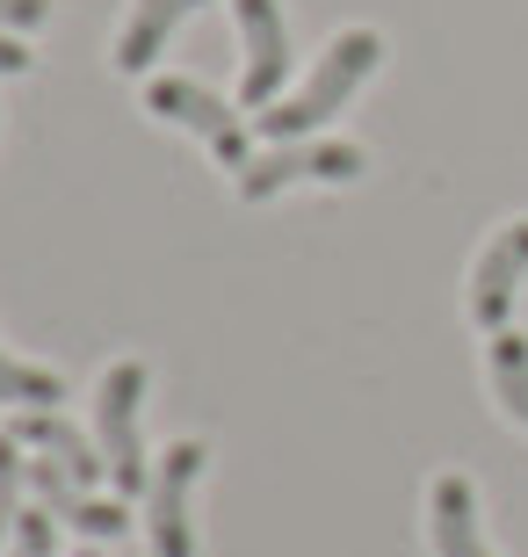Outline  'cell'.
Wrapping results in <instances>:
<instances>
[{
  "mask_svg": "<svg viewBox=\"0 0 528 557\" xmlns=\"http://www.w3.org/2000/svg\"><path fill=\"white\" fill-rule=\"evenodd\" d=\"M22 493H29V456H22V442H8V434H0V543L15 536Z\"/></svg>",
  "mask_w": 528,
  "mask_h": 557,
  "instance_id": "cell-13",
  "label": "cell"
},
{
  "mask_svg": "<svg viewBox=\"0 0 528 557\" xmlns=\"http://www.w3.org/2000/svg\"><path fill=\"white\" fill-rule=\"evenodd\" d=\"M486 376H492V398L514 428H528V333L521 326H500L486 341Z\"/></svg>",
  "mask_w": 528,
  "mask_h": 557,
  "instance_id": "cell-11",
  "label": "cell"
},
{
  "mask_svg": "<svg viewBox=\"0 0 528 557\" xmlns=\"http://www.w3.org/2000/svg\"><path fill=\"white\" fill-rule=\"evenodd\" d=\"M8 442H22L29 456H51L65 478H81L87 493H102V485H109V463H102V449H95V434H81L73 420H59V413H15V420H8Z\"/></svg>",
  "mask_w": 528,
  "mask_h": 557,
  "instance_id": "cell-8",
  "label": "cell"
},
{
  "mask_svg": "<svg viewBox=\"0 0 528 557\" xmlns=\"http://www.w3.org/2000/svg\"><path fill=\"white\" fill-rule=\"evenodd\" d=\"M377 65H384V37H377V29H333V37H326V51H319V65H311L305 81L290 87V95H275L268 109H254V131H261L268 145L319 138V131L369 87V73H377Z\"/></svg>",
  "mask_w": 528,
  "mask_h": 557,
  "instance_id": "cell-1",
  "label": "cell"
},
{
  "mask_svg": "<svg viewBox=\"0 0 528 557\" xmlns=\"http://www.w3.org/2000/svg\"><path fill=\"white\" fill-rule=\"evenodd\" d=\"M145 392H152V376H145L138 355H123L95 376V449L109 463V485L123 499L145 493V478H152V456H145Z\"/></svg>",
  "mask_w": 528,
  "mask_h": 557,
  "instance_id": "cell-2",
  "label": "cell"
},
{
  "mask_svg": "<svg viewBox=\"0 0 528 557\" xmlns=\"http://www.w3.org/2000/svg\"><path fill=\"white\" fill-rule=\"evenodd\" d=\"M232 22H240V109H268L290 87V15L283 0H232Z\"/></svg>",
  "mask_w": 528,
  "mask_h": 557,
  "instance_id": "cell-6",
  "label": "cell"
},
{
  "mask_svg": "<svg viewBox=\"0 0 528 557\" xmlns=\"http://www.w3.org/2000/svg\"><path fill=\"white\" fill-rule=\"evenodd\" d=\"M427 543L434 557H492L486 529H478V485L464 471H442L427 485Z\"/></svg>",
  "mask_w": 528,
  "mask_h": 557,
  "instance_id": "cell-10",
  "label": "cell"
},
{
  "mask_svg": "<svg viewBox=\"0 0 528 557\" xmlns=\"http://www.w3.org/2000/svg\"><path fill=\"white\" fill-rule=\"evenodd\" d=\"M196 8H210V0H131V15H123L116 44H109V65H116V73H138V81H152L160 51L174 44V29H182Z\"/></svg>",
  "mask_w": 528,
  "mask_h": 557,
  "instance_id": "cell-9",
  "label": "cell"
},
{
  "mask_svg": "<svg viewBox=\"0 0 528 557\" xmlns=\"http://www.w3.org/2000/svg\"><path fill=\"white\" fill-rule=\"evenodd\" d=\"M81 557H109V543H87V550H81Z\"/></svg>",
  "mask_w": 528,
  "mask_h": 557,
  "instance_id": "cell-16",
  "label": "cell"
},
{
  "mask_svg": "<svg viewBox=\"0 0 528 557\" xmlns=\"http://www.w3.org/2000/svg\"><path fill=\"white\" fill-rule=\"evenodd\" d=\"M363 166L369 152L355 138H283L268 152H254L232 174V188H240V203H275L283 188H347L363 182Z\"/></svg>",
  "mask_w": 528,
  "mask_h": 557,
  "instance_id": "cell-3",
  "label": "cell"
},
{
  "mask_svg": "<svg viewBox=\"0 0 528 557\" xmlns=\"http://www.w3.org/2000/svg\"><path fill=\"white\" fill-rule=\"evenodd\" d=\"M521 283H528V218H514V225H500L486 239V253L470 261V319L486 333H500L507 326V311H514V297H521Z\"/></svg>",
  "mask_w": 528,
  "mask_h": 557,
  "instance_id": "cell-7",
  "label": "cell"
},
{
  "mask_svg": "<svg viewBox=\"0 0 528 557\" xmlns=\"http://www.w3.org/2000/svg\"><path fill=\"white\" fill-rule=\"evenodd\" d=\"M44 15H51V0H0V29H8V37L44 29Z\"/></svg>",
  "mask_w": 528,
  "mask_h": 557,
  "instance_id": "cell-14",
  "label": "cell"
},
{
  "mask_svg": "<svg viewBox=\"0 0 528 557\" xmlns=\"http://www.w3.org/2000/svg\"><path fill=\"white\" fill-rule=\"evenodd\" d=\"M204 463H210V449L196 434H182V442L160 449V463H152V478H145V493H138V521H145L152 557H196V515H188V499H196Z\"/></svg>",
  "mask_w": 528,
  "mask_h": 557,
  "instance_id": "cell-4",
  "label": "cell"
},
{
  "mask_svg": "<svg viewBox=\"0 0 528 557\" xmlns=\"http://www.w3.org/2000/svg\"><path fill=\"white\" fill-rule=\"evenodd\" d=\"M15 73H29V44L0 29V81H15Z\"/></svg>",
  "mask_w": 528,
  "mask_h": 557,
  "instance_id": "cell-15",
  "label": "cell"
},
{
  "mask_svg": "<svg viewBox=\"0 0 528 557\" xmlns=\"http://www.w3.org/2000/svg\"><path fill=\"white\" fill-rule=\"evenodd\" d=\"M145 116H160V124H182L188 138H204V152H210L218 166H232V174L254 160L240 109L224 102V95H210L204 81H182V73H152V81H145Z\"/></svg>",
  "mask_w": 528,
  "mask_h": 557,
  "instance_id": "cell-5",
  "label": "cell"
},
{
  "mask_svg": "<svg viewBox=\"0 0 528 557\" xmlns=\"http://www.w3.org/2000/svg\"><path fill=\"white\" fill-rule=\"evenodd\" d=\"M0 406L8 413H59L65 406V376L51 362H22L0 348Z\"/></svg>",
  "mask_w": 528,
  "mask_h": 557,
  "instance_id": "cell-12",
  "label": "cell"
}]
</instances>
